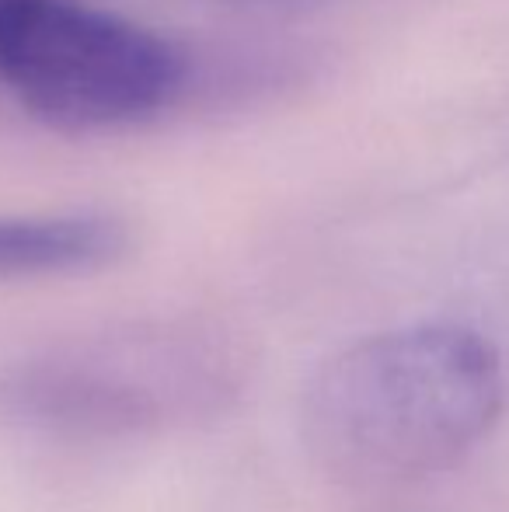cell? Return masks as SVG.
<instances>
[{"label": "cell", "mask_w": 509, "mask_h": 512, "mask_svg": "<svg viewBox=\"0 0 509 512\" xmlns=\"http://www.w3.org/2000/svg\"><path fill=\"white\" fill-rule=\"evenodd\" d=\"M503 401L492 342L457 324H415L325 359L300 401V436L339 485L398 488L461 464Z\"/></svg>", "instance_id": "1"}, {"label": "cell", "mask_w": 509, "mask_h": 512, "mask_svg": "<svg viewBox=\"0 0 509 512\" xmlns=\"http://www.w3.org/2000/svg\"><path fill=\"white\" fill-rule=\"evenodd\" d=\"M245 366L189 328H123L0 366V429L46 439H133L217 418Z\"/></svg>", "instance_id": "2"}, {"label": "cell", "mask_w": 509, "mask_h": 512, "mask_svg": "<svg viewBox=\"0 0 509 512\" xmlns=\"http://www.w3.org/2000/svg\"><path fill=\"white\" fill-rule=\"evenodd\" d=\"M0 81L70 129L154 115L182 84V56L147 28L84 0H4Z\"/></svg>", "instance_id": "3"}, {"label": "cell", "mask_w": 509, "mask_h": 512, "mask_svg": "<svg viewBox=\"0 0 509 512\" xmlns=\"http://www.w3.org/2000/svg\"><path fill=\"white\" fill-rule=\"evenodd\" d=\"M126 230L112 216H0V279L74 276L116 262Z\"/></svg>", "instance_id": "4"}, {"label": "cell", "mask_w": 509, "mask_h": 512, "mask_svg": "<svg viewBox=\"0 0 509 512\" xmlns=\"http://www.w3.org/2000/svg\"><path fill=\"white\" fill-rule=\"evenodd\" d=\"M0 7H4V0H0Z\"/></svg>", "instance_id": "5"}]
</instances>
